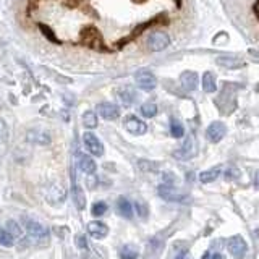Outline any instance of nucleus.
<instances>
[{
    "instance_id": "f257e3e1",
    "label": "nucleus",
    "mask_w": 259,
    "mask_h": 259,
    "mask_svg": "<svg viewBox=\"0 0 259 259\" xmlns=\"http://www.w3.org/2000/svg\"><path fill=\"white\" fill-rule=\"evenodd\" d=\"M79 44L88 49H94V51H105V44L101 31L97 29L94 24H86L79 32Z\"/></svg>"
},
{
    "instance_id": "f03ea898",
    "label": "nucleus",
    "mask_w": 259,
    "mask_h": 259,
    "mask_svg": "<svg viewBox=\"0 0 259 259\" xmlns=\"http://www.w3.org/2000/svg\"><path fill=\"white\" fill-rule=\"evenodd\" d=\"M227 248H229V253L235 259H245L248 253V243L241 235H233V237L227 240Z\"/></svg>"
},
{
    "instance_id": "7ed1b4c3",
    "label": "nucleus",
    "mask_w": 259,
    "mask_h": 259,
    "mask_svg": "<svg viewBox=\"0 0 259 259\" xmlns=\"http://www.w3.org/2000/svg\"><path fill=\"white\" fill-rule=\"evenodd\" d=\"M135 81H136V86L141 89V91H146V93H151L156 89L157 86V78L152 75L151 71L148 70H140L135 75Z\"/></svg>"
},
{
    "instance_id": "20e7f679",
    "label": "nucleus",
    "mask_w": 259,
    "mask_h": 259,
    "mask_svg": "<svg viewBox=\"0 0 259 259\" xmlns=\"http://www.w3.org/2000/svg\"><path fill=\"white\" fill-rule=\"evenodd\" d=\"M157 194L162 199L170 201V202H182L186 199V194H183L180 190H177L174 185H168V183H162L157 188Z\"/></svg>"
},
{
    "instance_id": "39448f33",
    "label": "nucleus",
    "mask_w": 259,
    "mask_h": 259,
    "mask_svg": "<svg viewBox=\"0 0 259 259\" xmlns=\"http://www.w3.org/2000/svg\"><path fill=\"white\" fill-rule=\"evenodd\" d=\"M168 46H170V37H168V34H165V32H162V31L152 32L148 39V47L152 52L165 51Z\"/></svg>"
},
{
    "instance_id": "423d86ee",
    "label": "nucleus",
    "mask_w": 259,
    "mask_h": 259,
    "mask_svg": "<svg viewBox=\"0 0 259 259\" xmlns=\"http://www.w3.org/2000/svg\"><path fill=\"white\" fill-rule=\"evenodd\" d=\"M83 143H84V146H86V149L93 154V156H96V157H101L102 154H104V144L101 143V140L97 138L94 133H91V132H86L84 135H83Z\"/></svg>"
},
{
    "instance_id": "0eeeda50",
    "label": "nucleus",
    "mask_w": 259,
    "mask_h": 259,
    "mask_svg": "<svg viewBox=\"0 0 259 259\" xmlns=\"http://www.w3.org/2000/svg\"><path fill=\"white\" fill-rule=\"evenodd\" d=\"M227 135V126L224 121H212L206 130V138L210 143H221Z\"/></svg>"
},
{
    "instance_id": "6e6552de",
    "label": "nucleus",
    "mask_w": 259,
    "mask_h": 259,
    "mask_svg": "<svg viewBox=\"0 0 259 259\" xmlns=\"http://www.w3.org/2000/svg\"><path fill=\"white\" fill-rule=\"evenodd\" d=\"M97 115L102 117L104 120H117L120 117V107L113 102H101L96 107Z\"/></svg>"
},
{
    "instance_id": "1a4fd4ad",
    "label": "nucleus",
    "mask_w": 259,
    "mask_h": 259,
    "mask_svg": "<svg viewBox=\"0 0 259 259\" xmlns=\"http://www.w3.org/2000/svg\"><path fill=\"white\" fill-rule=\"evenodd\" d=\"M26 140L37 146H47V144H51L52 138H51V133L46 132L42 128H31L26 133Z\"/></svg>"
},
{
    "instance_id": "9d476101",
    "label": "nucleus",
    "mask_w": 259,
    "mask_h": 259,
    "mask_svg": "<svg viewBox=\"0 0 259 259\" xmlns=\"http://www.w3.org/2000/svg\"><path fill=\"white\" fill-rule=\"evenodd\" d=\"M123 125L126 128V132L135 135V136H141V135H144L146 132H148V125H146L141 118H138L135 115L126 117L125 121H123Z\"/></svg>"
},
{
    "instance_id": "9b49d317",
    "label": "nucleus",
    "mask_w": 259,
    "mask_h": 259,
    "mask_svg": "<svg viewBox=\"0 0 259 259\" xmlns=\"http://www.w3.org/2000/svg\"><path fill=\"white\" fill-rule=\"evenodd\" d=\"M194 156H196V141H194L193 136L186 138V141H185V144L182 146V148L174 152V157L182 159V160H188V159H191Z\"/></svg>"
},
{
    "instance_id": "f8f14e48",
    "label": "nucleus",
    "mask_w": 259,
    "mask_h": 259,
    "mask_svg": "<svg viewBox=\"0 0 259 259\" xmlns=\"http://www.w3.org/2000/svg\"><path fill=\"white\" fill-rule=\"evenodd\" d=\"M180 83L186 91H194V89H198L199 78L194 71H183L180 76Z\"/></svg>"
},
{
    "instance_id": "ddd939ff",
    "label": "nucleus",
    "mask_w": 259,
    "mask_h": 259,
    "mask_svg": "<svg viewBox=\"0 0 259 259\" xmlns=\"http://www.w3.org/2000/svg\"><path fill=\"white\" fill-rule=\"evenodd\" d=\"M88 232L89 235H91L93 238L96 240H102L107 237V233H109V227L102 224V222H91L88 225Z\"/></svg>"
},
{
    "instance_id": "4468645a",
    "label": "nucleus",
    "mask_w": 259,
    "mask_h": 259,
    "mask_svg": "<svg viewBox=\"0 0 259 259\" xmlns=\"http://www.w3.org/2000/svg\"><path fill=\"white\" fill-rule=\"evenodd\" d=\"M78 165H79V168L83 170L84 174H88V175L94 174V172H96V168H97L94 159H93V157H89V156H86V154H79V157H78Z\"/></svg>"
},
{
    "instance_id": "2eb2a0df",
    "label": "nucleus",
    "mask_w": 259,
    "mask_h": 259,
    "mask_svg": "<svg viewBox=\"0 0 259 259\" xmlns=\"http://www.w3.org/2000/svg\"><path fill=\"white\" fill-rule=\"evenodd\" d=\"M201 86H202V91H206V93H215L217 81H215V76L212 75V73L206 71L204 75H202V78H201Z\"/></svg>"
},
{
    "instance_id": "dca6fc26",
    "label": "nucleus",
    "mask_w": 259,
    "mask_h": 259,
    "mask_svg": "<svg viewBox=\"0 0 259 259\" xmlns=\"http://www.w3.org/2000/svg\"><path fill=\"white\" fill-rule=\"evenodd\" d=\"M117 210L121 217L125 219H132L133 217V206L126 198H118L117 201Z\"/></svg>"
},
{
    "instance_id": "f3484780",
    "label": "nucleus",
    "mask_w": 259,
    "mask_h": 259,
    "mask_svg": "<svg viewBox=\"0 0 259 259\" xmlns=\"http://www.w3.org/2000/svg\"><path fill=\"white\" fill-rule=\"evenodd\" d=\"M221 167H212V168H209V170H204V172H201L199 174V182L201 183H212L215 182L219 175H221Z\"/></svg>"
},
{
    "instance_id": "a211bd4d",
    "label": "nucleus",
    "mask_w": 259,
    "mask_h": 259,
    "mask_svg": "<svg viewBox=\"0 0 259 259\" xmlns=\"http://www.w3.org/2000/svg\"><path fill=\"white\" fill-rule=\"evenodd\" d=\"M117 96H118V101L123 104V105H132V104H135V101H136V93L133 91V89H130V88H125V89H120V91L117 93Z\"/></svg>"
},
{
    "instance_id": "6ab92c4d",
    "label": "nucleus",
    "mask_w": 259,
    "mask_h": 259,
    "mask_svg": "<svg viewBox=\"0 0 259 259\" xmlns=\"http://www.w3.org/2000/svg\"><path fill=\"white\" fill-rule=\"evenodd\" d=\"M24 227H26V230H28V233L31 235V237H42V235L46 233V230H44V227L40 225V224H37L36 221H24Z\"/></svg>"
},
{
    "instance_id": "aec40b11",
    "label": "nucleus",
    "mask_w": 259,
    "mask_h": 259,
    "mask_svg": "<svg viewBox=\"0 0 259 259\" xmlns=\"http://www.w3.org/2000/svg\"><path fill=\"white\" fill-rule=\"evenodd\" d=\"M170 135L174 138H182L185 135V126L180 120H177V118L170 120Z\"/></svg>"
},
{
    "instance_id": "412c9836",
    "label": "nucleus",
    "mask_w": 259,
    "mask_h": 259,
    "mask_svg": "<svg viewBox=\"0 0 259 259\" xmlns=\"http://www.w3.org/2000/svg\"><path fill=\"white\" fill-rule=\"evenodd\" d=\"M83 125L89 130H93L97 126V112L93 110H86L83 113Z\"/></svg>"
},
{
    "instance_id": "4be33fe9",
    "label": "nucleus",
    "mask_w": 259,
    "mask_h": 259,
    "mask_svg": "<svg viewBox=\"0 0 259 259\" xmlns=\"http://www.w3.org/2000/svg\"><path fill=\"white\" fill-rule=\"evenodd\" d=\"M141 115L146 117V118H152V117H156L157 115V105L154 104V102H144L141 105Z\"/></svg>"
},
{
    "instance_id": "5701e85b",
    "label": "nucleus",
    "mask_w": 259,
    "mask_h": 259,
    "mask_svg": "<svg viewBox=\"0 0 259 259\" xmlns=\"http://www.w3.org/2000/svg\"><path fill=\"white\" fill-rule=\"evenodd\" d=\"M217 63L221 65V67H225V68H240L243 65L241 60L232 59V57H219Z\"/></svg>"
},
{
    "instance_id": "b1692460",
    "label": "nucleus",
    "mask_w": 259,
    "mask_h": 259,
    "mask_svg": "<svg viewBox=\"0 0 259 259\" xmlns=\"http://www.w3.org/2000/svg\"><path fill=\"white\" fill-rule=\"evenodd\" d=\"M73 196H75V201H76V206L78 209H84L86 206V198H84V193L83 190L79 188V186H73Z\"/></svg>"
},
{
    "instance_id": "393cba45",
    "label": "nucleus",
    "mask_w": 259,
    "mask_h": 259,
    "mask_svg": "<svg viewBox=\"0 0 259 259\" xmlns=\"http://www.w3.org/2000/svg\"><path fill=\"white\" fill-rule=\"evenodd\" d=\"M138 251L132 245H125L120 249V259H136Z\"/></svg>"
},
{
    "instance_id": "a878e982",
    "label": "nucleus",
    "mask_w": 259,
    "mask_h": 259,
    "mask_svg": "<svg viewBox=\"0 0 259 259\" xmlns=\"http://www.w3.org/2000/svg\"><path fill=\"white\" fill-rule=\"evenodd\" d=\"M7 230L10 232V235L13 238H21V235H23V232H21V227L16 224L15 221H8V224H7Z\"/></svg>"
},
{
    "instance_id": "bb28decb",
    "label": "nucleus",
    "mask_w": 259,
    "mask_h": 259,
    "mask_svg": "<svg viewBox=\"0 0 259 259\" xmlns=\"http://www.w3.org/2000/svg\"><path fill=\"white\" fill-rule=\"evenodd\" d=\"M39 29L40 31H42V34L49 39V40H51V42H55V44H60V40L59 39H57V36L54 34V31L51 29V28H49L47 26V24H42V23H40L39 24Z\"/></svg>"
},
{
    "instance_id": "cd10ccee",
    "label": "nucleus",
    "mask_w": 259,
    "mask_h": 259,
    "mask_svg": "<svg viewBox=\"0 0 259 259\" xmlns=\"http://www.w3.org/2000/svg\"><path fill=\"white\" fill-rule=\"evenodd\" d=\"M91 212H93L94 217H101V215H104L105 212H107V204H105V202H102V201L94 202Z\"/></svg>"
},
{
    "instance_id": "c85d7f7f",
    "label": "nucleus",
    "mask_w": 259,
    "mask_h": 259,
    "mask_svg": "<svg viewBox=\"0 0 259 259\" xmlns=\"http://www.w3.org/2000/svg\"><path fill=\"white\" fill-rule=\"evenodd\" d=\"M0 245L2 246H12L13 245V237L8 230L0 229Z\"/></svg>"
},
{
    "instance_id": "c756f323",
    "label": "nucleus",
    "mask_w": 259,
    "mask_h": 259,
    "mask_svg": "<svg viewBox=\"0 0 259 259\" xmlns=\"http://www.w3.org/2000/svg\"><path fill=\"white\" fill-rule=\"evenodd\" d=\"M8 138V126L4 118H0V144L5 143Z\"/></svg>"
},
{
    "instance_id": "7c9ffc66",
    "label": "nucleus",
    "mask_w": 259,
    "mask_h": 259,
    "mask_svg": "<svg viewBox=\"0 0 259 259\" xmlns=\"http://www.w3.org/2000/svg\"><path fill=\"white\" fill-rule=\"evenodd\" d=\"M240 177V170L237 167H229L225 170V178L227 180H238Z\"/></svg>"
},
{
    "instance_id": "2f4dec72",
    "label": "nucleus",
    "mask_w": 259,
    "mask_h": 259,
    "mask_svg": "<svg viewBox=\"0 0 259 259\" xmlns=\"http://www.w3.org/2000/svg\"><path fill=\"white\" fill-rule=\"evenodd\" d=\"M140 167L143 170H156L157 164H154V162H148V160H140Z\"/></svg>"
},
{
    "instance_id": "473e14b6",
    "label": "nucleus",
    "mask_w": 259,
    "mask_h": 259,
    "mask_svg": "<svg viewBox=\"0 0 259 259\" xmlns=\"http://www.w3.org/2000/svg\"><path fill=\"white\" fill-rule=\"evenodd\" d=\"M136 210H138V214H140L141 217L148 215V206L143 204V202H136Z\"/></svg>"
},
{
    "instance_id": "72a5a7b5",
    "label": "nucleus",
    "mask_w": 259,
    "mask_h": 259,
    "mask_svg": "<svg viewBox=\"0 0 259 259\" xmlns=\"http://www.w3.org/2000/svg\"><path fill=\"white\" fill-rule=\"evenodd\" d=\"M202 259H224V256L221 253H206Z\"/></svg>"
},
{
    "instance_id": "f704fd0d",
    "label": "nucleus",
    "mask_w": 259,
    "mask_h": 259,
    "mask_svg": "<svg viewBox=\"0 0 259 259\" xmlns=\"http://www.w3.org/2000/svg\"><path fill=\"white\" fill-rule=\"evenodd\" d=\"M76 243H78V246H79V248H83V249H86V246H88V243H86L84 237H76Z\"/></svg>"
},
{
    "instance_id": "c9c22d12",
    "label": "nucleus",
    "mask_w": 259,
    "mask_h": 259,
    "mask_svg": "<svg viewBox=\"0 0 259 259\" xmlns=\"http://www.w3.org/2000/svg\"><path fill=\"white\" fill-rule=\"evenodd\" d=\"M253 183L254 186L259 190V170H256V174H254V178H253Z\"/></svg>"
},
{
    "instance_id": "e433bc0d",
    "label": "nucleus",
    "mask_w": 259,
    "mask_h": 259,
    "mask_svg": "<svg viewBox=\"0 0 259 259\" xmlns=\"http://www.w3.org/2000/svg\"><path fill=\"white\" fill-rule=\"evenodd\" d=\"M177 259H188V254H186V253H183V254H180V256H178Z\"/></svg>"
},
{
    "instance_id": "4c0bfd02",
    "label": "nucleus",
    "mask_w": 259,
    "mask_h": 259,
    "mask_svg": "<svg viewBox=\"0 0 259 259\" xmlns=\"http://www.w3.org/2000/svg\"><path fill=\"white\" fill-rule=\"evenodd\" d=\"M133 2H135V4H143L144 0H133Z\"/></svg>"
}]
</instances>
